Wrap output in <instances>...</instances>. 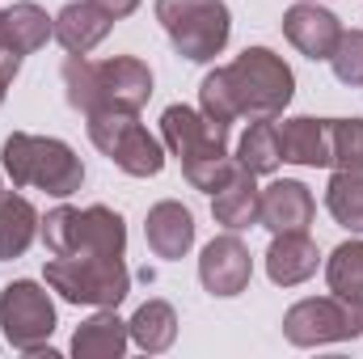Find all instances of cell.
<instances>
[{
  "mask_svg": "<svg viewBox=\"0 0 363 359\" xmlns=\"http://www.w3.org/2000/svg\"><path fill=\"white\" fill-rule=\"evenodd\" d=\"M279 153L291 165H330V118H283L279 127Z\"/></svg>",
  "mask_w": 363,
  "mask_h": 359,
  "instance_id": "cell-18",
  "label": "cell"
},
{
  "mask_svg": "<svg viewBox=\"0 0 363 359\" xmlns=\"http://www.w3.org/2000/svg\"><path fill=\"white\" fill-rule=\"evenodd\" d=\"M330 165L363 174V118H330Z\"/></svg>",
  "mask_w": 363,
  "mask_h": 359,
  "instance_id": "cell-27",
  "label": "cell"
},
{
  "mask_svg": "<svg viewBox=\"0 0 363 359\" xmlns=\"http://www.w3.org/2000/svg\"><path fill=\"white\" fill-rule=\"evenodd\" d=\"M110 30H114V17L101 13L93 0H72L55 17V38L68 55H89L97 43H106Z\"/></svg>",
  "mask_w": 363,
  "mask_h": 359,
  "instance_id": "cell-15",
  "label": "cell"
},
{
  "mask_svg": "<svg viewBox=\"0 0 363 359\" xmlns=\"http://www.w3.org/2000/svg\"><path fill=\"white\" fill-rule=\"evenodd\" d=\"M0 330L9 338V347H17L21 355H43L47 338L55 334V304L47 296L43 283L34 279H13L0 292Z\"/></svg>",
  "mask_w": 363,
  "mask_h": 359,
  "instance_id": "cell-9",
  "label": "cell"
},
{
  "mask_svg": "<svg viewBox=\"0 0 363 359\" xmlns=\"http://www.w3.org/2000/svg\"><path fill=\"white\" fill-rule=\"evenodd\" d=\"M317 216L313 190L296 178H279L262 190V207H258V224L271 233H308Z\"/></svg>",
  "mask_w": 363,
  "mask_h": 359,
  "instance_id": "cell-11",
  "label": "cell"
},
{
  "mask_svg": "<svg viewBox=\"0 0 363 359\" xmlns=\"http://www.w3.org/2000/svg\"><path fill=\"white\" fill-rule=\"evenodd\" d=\"M237 161H241L250 174H274V170H279L283 153H279V127H274L271 118L250 123V131H245L241 144H237Z\"/></svg>",
  "mask_w": 363,
  "mask_h": 359,
  "instance_id": "cell-24",
  "label": "cell"
},
{
  "mask_svg": "<svg viewBox=\"0 0 363 359\" xmlns=\"http://www.w3.org/2000/svg\"><path fill=\"white\" fill-rule=\"evenodd\" d=\"M4 174L13 178V186H34V190H47L55 199H68L81 190L85 182V165L81 157L55 140V136H26V131H13L4 140Z\"/></svg>",
  "mask_w": 363,
  "mask_h": 359,
  "instance_id": "cell-2",
  "label": "cell"
},
{
  "mask_svg": "<svg viewBox=\"0 0 363 359\" xmlns=\"http://www.w3.org/2000/svg\"><path fill=\"white\" fill-rule=\"evenodd\" d=\"M97 77H101V106L140 114L152 97V72L135 55H114V60L97 64Z\"/></svg>",
  "mask_w": 363,
  "mask_h": 359,
  "instance_id": "cell-13",
  "label": "cell"
},
{
  "mask_svg": "<svg viewBox=\"0 0 363 359\" xmlns=\"http://www.w3.org/2000/svg\"><path fill=\"white\" fill-rule=\"evenodd\" d=\"M317 263H321V254L308 233H274L271 250H267V275L279 287H296V283L313 279Z\"/></svg>",
  "mask_w": 363,
  "mask_h": 359,
  "instance_id": "cell-17",
  "label": "cell"
},
{
  "mask_svg": "<svg viewBox=\"0 0 363 359\" xmlns=\"http://www.w3.org/2000/svg\"><path fill=\"white\" fill-rule=\"evenodd\" d=\"M127 334H131V343H135L140 351H148V355L169 351L174 338H178V313H174V304H165V300L140 304L135 317L127 321Z\"/></svg>",
  "mask_w": 363,
  "mask_h": 359,
  "instance_id": "cell-22",
  "label": "cell"
},
{
  "mask_svg": "<svg viewBox=\"0 0 363 359\" xmlns=\"http://www.w3.org/2000/svg\"><path fill=\"white\" fill-rule=\"evenodd\" d=\"M165 148L182 161V174L194 190L211 194L237 170V157H228V123H211L207 114L190 106H169L161 114Z\"/></svg>",
  "mask_w": 363,
  "mask_h": 359,
  "instance_id": "cell-1",
  "label": "cell"
},
{
  "mask_svg": "<svg viewBox=\"0 0 363 359\" xmlns=\"http://www.w3.org/2000/svg\"><path fill=\"white\" fill-rule=\"evenodd\" d=\"M64 93H68V106L81 110L89 118L93 110H101V77H97V64L85 55H68L64 60Z\"/></svg>",
  "mask_w": 363,
  "mask_h": 359,
  "instance_id": "cell-25",
  "label": "cell"
},
{
  "mask_svg": "<svg viewBox=\"0 0 363 359\" xmlns=\"http://www.w3.org/2000/svg\"><path fill=\"white\" fill-rule=\"evenodd\" d=\"M101 13H110L114 21H123V17H131L135 9H140V0H93Z\"/></svg>",
  "mask_w": 363,
  "mask_h": 359,
  "instance_id": "cell-31",
  "label": "cell"
},
{
  "mask_svg": "<svg viewBox=\"0 0 363 359\" xmlns=\"http://www.w3.org/2000/svg\"><path fill=\"white\" fill-rule=\"evenodd\" d=\"M89 140L97 144V153H106L131 178H157L165 170V148L157 144V136H148V127L131 110H114V106L93 110Z\"/></svg>",
  "mask_w": 363,
  "mask_h": 359,
  "instance_id": "cell-7",
  "label": "cell"
},
{
  "mask_svg": "<svg viewBox=\"0 0 363 359\" xmlns=\"http://www.w3.org/2000/svg\"><path fill=\"white\" fill-rule=\"evenodd\" d=\"M127 343H131L127 321L114 309H101L97 317L81 321V330L72 334V355L77 359H118L127 351Z\"/></svg>",
  "mask_w": 363,
  "mask_h": 359,
  "instance_id": "cell-19",
  "label": "cell"
},
{
  "mask_svg": "<svg viewBox=\"0 0 363 359\" xmlns=\"http://www.w3.org/2000/svg\"><path fill=\"white\" fill-rule=\"evenodd\" d=\"M17 68H21V55L9 47V38H4V9H0V72L13 81L17 77Z\"/></svg>",
  "mask_w": 363,
  "mask_h": 359,
  "instance_id": "cell-30",
  "label": "cell"
},
{
  "mask_svg": "<svg viewBox=\"0 0 363 359\" xmlns=\"http://www.w3.org/2000/svg\"><path fill=\"white\" fill-rule=\"evenodd\" d=\"M4 38L17 55H34L38 47H47V38H55V17H47V9H38L34 0H17L13 9H4Z\"/></svg>",
  "mask_w": 363,
  "mask_h": 359,
  "instance_id": "cell-21",
  "label": "cell"
},
{
  "mask_svg": "<svg viewBox=\"0 0 363 359\" xmlns=\"http://www.w3.org/2000/svg\"><path fill=\"white\" fill-rule=\"evenodd\" d=\"M283 34L287 43L308 55V60H330L338 38H342V21L330 13V9H317V4H291L283 13Z\"/></svg>",
  "mask_w": 363,
  "mask_h": 359,
  "instance_id": "cell-12",
  "label": "cell"
},
{
  "mask_svg": "<svg viewBox=\"0 0 363 359\" xmlns=\"http://www.w3.org/2000/svg\"><path fill=\"white\" fill-rule=\"evenodd\" d=\"M228 85L237 97V118H279L296 93V77L283 64V55H274L271 47H245L228 68Z\"/></svg>",
  "mask_w": 363,
  "mask_h": 359,
  "instance_id": "cell-4",
  "label": "cell"
},
{
  "mask_svg": "<svg viewBox=\"0 0 363 359\" xmlns=\"http://www.w3.org/2000/svg\"><path fill=\"white\" fill-rule=\"evenodd\" d=\"M199 279L211 296H241L254 279V258H250V245L237 237V233H224V237H211L203 245V258H199Z\"/></svg>",
  "mask_w": 363,
  "mask_h": 359,
  "instance_id": "cell-10",
  "label": "cell"
},
{
  "mask_svg": "<svg viewBox=\"0 0 363 359\" xmlns=\"http://www.w3.org/2000/svg\"><path fill=\"white\" fill-rule=\"evenodd\" d=\"M330 64L342 85H363V30H342Z\"/></svg>",
  "mask_w": 363,
  "mask_h": 359,
  "instance_id": "cell-29",
  "label": "cell"
},
{
  "mask_svg": "<svg viewBox=\"0 0 363 359\" xmlns=\"http://www.w3.org/2000/svg\"><path fill=\"white\" fill-rule=\"evenodd\" d=\"M283 334L291 347H325V343H351L363 334V300L347 296H313L287 309Z\"/></svg>",
  "mask_w": 363,
  "mask_h": 359,
  "instance_id": "cell-8",
  "label": "cell"
},
{
  "mask_svg": "<svg viewBox=\"0 0 363 359\" xmlns=\"http://www.w3.org/2000/svg\"><path fill=\"white\" fill-rule=\"evenodd\" d=\"M47 254L68 258V254H89V258H123L127 254V224L118 211L93 203L85 211L77 207H55L38 224Z\"/></svg>",
  "mask_w": 363,
  "mask_h": 359,
  "instance_id": "cell-3",
  "label": "cell"
},
{
  "mask_svg": "<svg viewBox=\"0 0 363 359\" xmlns=\"http://www.w3.org/2000/svg\"><path fill=\"white\" fill-rule=\"evenodd\" d=\"M144 237H148V245H152L157 258H165V263L186 258L190 245H194V216H190L182 203L165 199V203H157V207L148 211V220H144Z\"/></svg>",
  "mask_w": 363,
  "mask_h": 359,
  "instance_id": "cell-16",
  "label": "cell"
},
{
  "mask_svg": "<svg viewBox=\"0 0 363 359\" xmlns=\"http://www.w3.org/2000/svg\"><path fill=\"white\" fill-rule=\"evenodd\" d=\"M9 85H13V81H9V77L0 72V101H4V93H9Z\"/></svg>",
  "mask_w": 363,
  "mask_h": 359,
  "instance_id": "cell-32",
  "label": "cell"
},
{
  "mask_svg": "<svg viewBox=\"0 0 363 359\" xmlns=\"http://www.w3.org/2000/svg\"><path fill=\"white\" fill-rule=\"evenodd\" d=\"M258 174H250L241 161L237 170L228 174V182L220 190H211V216L228 228V233H241V228H254L258 224V207H262V190L254 186Z\"/></svg>",
  "mask_w": 363,
  "mask_h": 359,
  "instance_id": "cell-14",
  "label": "cell"
},
{
  "mask_svg": "<svg viewBox=\"0 0 363 359\" xmlns=\"http://www.w3.org/2000/svg\"><path fill=\"white\" fill-rule=\"evenodd\" d=\"M38 211L30 199L0 190V263H13L30 250V241L38 237Z\"/></svg>",
  "mask_w": 363,
  "mask_h": 359,
  "instance_id": "cell-20",
  "label": "cell"
},
{
  "mask_svg": "<svg viewBox=\"0 0 363 359\" xmlns=\"http://www.w3.org/2000/svg\"><path fill=\"white\" fill-rule=\"evenodd\" d=\"M199 106H203V114H207L211 123H233V118H237V97H233V85H228V72H224V68H216V72L203 77V85H199Z\"/></svg>",
  "mask_w": 363,
  "mask_h": 359,
  "instance_id": "cell-28",
  "label": "cell"
},
{
  "mask_svg": "<svg viewBox=\"0 0 363 359\" xmlns=\"http://www.w3.org/2000/svg\"><path fill=\"white\" fill-rule=\"evenodd\" d=\"M325 279L334 296L363 300V241H342L325 263Z\"/></svg>",
  "mask_w": 363,
  "mask_h": 359,
  "instance_id": "cell-26",
  "label": "cell"
},
{
  "mask_svg": "<svg viewBox=\"0 0 363 359\" xmlns=\"http://www.w3.org/2000/svg\"><path fill=\"white\" fill-rule=\"evenodd\" d=\"M157 21L165 26L174 51L190 64H211L233 34L224 0H157Z\"/></svg>",
  "mask_w": 363,
  "mask_h": 359,
  "instance_id": "cell-5",
  "label": "cell"
},
{
  "mask_svg": "<svg viewBox=\"0 0 363 359\" xmlns=\"http://www.w3.org/2000/svg\"><path fill=\"white\" fill-rule=\"evenodd\" d=\"M325 207H330V216H334L342 228L363 233V174L334 170V178L325 186Z\"/></svg>",
  "mask_w": 363,
  "mask_h": 359,
  "instance_id": "cell-23",
  "label": "cell"
},
{
  "mask_svg": "<svg viewBox=\"0 0 363 359\" xmlns=\"http://www.w3.org/2000/svg\"><path fill=\"white\" fill-rule=\"evenodd\" d=\"M47 287L60 292L68 304H97V309H118L123 296L131 292V270L123 258H89V254H68V258H47Z\"/></svg>",
  "mask_w": 363,
  "mask_h": 359,
  "instance_id": "cell-6",
  "label": "cell"
}]
</instances>
